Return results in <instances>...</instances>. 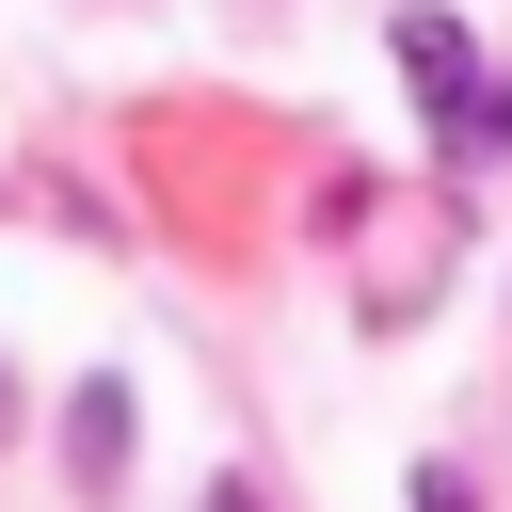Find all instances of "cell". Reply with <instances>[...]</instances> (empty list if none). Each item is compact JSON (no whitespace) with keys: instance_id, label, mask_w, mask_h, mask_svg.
<instances>
[{"instance_id":"obj_2","label":"cell","mask_w":512,"mask_h":512,"mask_svg":"<svg viewBox=\"0 0 512 512\" xmlns=\"http://www.w3.org/2000/svg\"><path fill=\"white\" fill-rule=\"evenodd\" d=\"M128 464V384H80V480Z\"/></svg>"},{"instance_id":"obj_3","label":"cell","mask_w":512,"mask_h":512,"mask_svg":"<svg viewBox=\"0 0 512 512\" xmlns=\"http://www.w3.org/2000/svg\"><path fill=\"white\" fill-rule=\"evenodd\" d=\"M0 432H16V368H0Z\"/></svg>"},{"instance_id":"obj_1","label":"cell","mask_w":512,"mask_h":512,"mask_svg":"<svg viewBox=\"0 0 512 512\" xmlns=\"http://www.w3.org/2000/svg\"><path fill=\"white\" fill-rule=\"evenodd\" d=\"M400 64H416V96H432V128H448L464 160H496V144H512V80H480V48H464L432 0L400 16Z\"/></svg>"}]
</instances>
